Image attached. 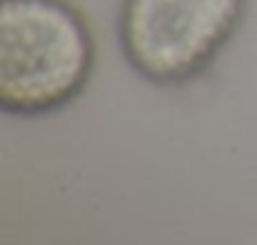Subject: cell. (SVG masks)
<instances>
[{"mask_svg":"<svg viewBox=\"0 0 257 245\" xmlns=\"http://www.w3.org/2000/svg\"><path fill=\"white\" fill-rule=\"evenodd\" d=\"M96 68V36L71 0H0V109L43 116L76 101Z\"/></svg>","mask_w":257,"mask_h":245,"instance_id":"cell-1","label":"cell"},{"mask_svg":"<svg viewBox=\"0 0 257 245\" xmlns=\"http://www.w3.org/2000/svg\"><path fill=\"white\" fill-rule=\"evenodd\" d=\"M244 13L247 0H121V53L157 86L189 84L227 48Z\"/></svg>","mask_w":257,"mask_h":245,"instance_id":"cell-2","label":"cell"}]
</instances>
